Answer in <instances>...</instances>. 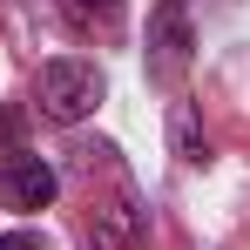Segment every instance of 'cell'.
<instances>
[{
    "instance_id": "5",
    "label": "cell",
    "mask_w": 250,
    "mask_h": 250,
    "mask_svg": "<svg viewBox=\"0 0 250 250\" xmlns=\"http://www.w3.org/2000/svg\"><path fill=\"white\" fill-rule=\"evenodd\" d=\"M54 7L75 34H115L122 27V0H54Z\"/></svg>"
},
{
    "instance_id": "6",
    "label": "cell",
    "mask_w": 250,
    "mask_h": 250,
    "mask_svg": "<svg viewBox=\"0 0 250 250\" xmlns=\"http://www.w3.org/2000/svg\"><path fill=\"white\" fill-rule=\"evenodd\" d=\"M169 142H176L183 163H209V135H203V122H196L189 102H176V115H169Z\"/></svg>"
},
{
    "instance_id": "3",
    "label": "cell",
    "mask_w": 250,
    "mask_h": 250,
    "mask_svg": "<svg viewBox=\"0 0 250 250\" xmlns=\"http://www.w3.org/2000/svg\"><path fill=\"white\" fill-rule=\"evenodd\" d=\"M54 189H61V176H54V163H47V156H34V149L7 156V169H0V209L34 216V209L54 203Z\"/></svg>"
},
{
    "instance_id": "8",
    "label": "cell",
    "mask_w": 250,
    "mask_h": 250,
    "mask_svg": "<svg viewBox=\"0 0 250 250\" xmlns=\"http://www.w3.org/2000/svg\"><path fill=\"white\" fill-rule=\"evenodd\" d=\"M0 250H47V244L34 237V230H7V237H0Z\"/></svg>"
},
{
    "instance_id": "7",
    "label": "cell",
    "mask_w": 250,
    "mask_h": 250,
    "mask_svg": "<svg viewBox=\"0 0 250 250\" xmlns=\"http://www.w3.org/2000/svg\"><path fill=\"white\" fill-rule=\"evenodd\" d=\"M0 156H21V115L0 108Z\"/></svg>"
},
{
    "instance_id": "1",
    "label": "cell",
    "mask_w": 250,
    "mask_h": 250,
    "mask_svg": "<svg viewBox=\"0 0 250 250\" xmlns=\"http://www.w3.org/2000/svg\"><path fill=\"white\" fill-rule=\"evenodd\" d=\"M102 95H108V82H102V68L82 61V54H61V61H47L41 75H34V108H41L47 122H61V128L88 122V115L102 108Z\"/></svg>"
},
{
    "instance_id": "2",
    "label": "cell",
    "mask_w": 250,
    "mask_h": 250,
    "mask_svg": "<svg viewBox=\"0 0 250 250\" xmlns=\"http://www.w3.org/2000/svg\"><path fill=\"white\" fill-rule=\"evenodd\" d=\"M189 47H196V34H189L183 0H163L156 21H149V82H156V88H176L183 75H189Z\"/></svg>"
},
{
    "instance_id": "4",
    "label": "cell",
    "mask_w": 250,
    "mask_h": 250,
    "mask_svg": "<svg viewBox=\"0 0 250 250\" xmlns=\"http://www.w3.org/2000/svg\"><path fill=\"white\" fill-rule=\"evenodd\" d=\"M88 244H95V250H135V244H142V203H135L128 183H115L108 203H95V216H88Z\"/></svg>"
}]
</instances>
